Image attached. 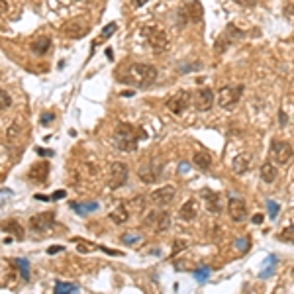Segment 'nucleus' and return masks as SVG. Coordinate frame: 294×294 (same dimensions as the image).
<instances>
[{"label": "nucleus", "instance_id": "10", "mask_svg": "<svg viewBox=\"0 0 294 294\" xmlns=\"http://www.w3.org/2000/svg\"><path fill=\"white\" fill-rule=\"evenodd\" d=\"M55 226V212H41V214H33L30 218V228L37 233L49 231Z\"/></svg>", "mask_w": 294, "mask_h": 294}, {"label": "nucleus", "instance_id": "1", "mask_svg": "<svg viewBox=\"0 0 294 294\" xmlns=\"http://www.w3.org/2000/svg\"><path fill=\"white\" fill-rule=\"evenodd\" d=\"M118 81H122L124 84L145 88V86H151L157 81V69L149 63H133L128 67L126 75H118Z\"/></svg>", "mask_w": 294, "mask_h": 294}, {"label": "nucleus", "instance_id": "13", "mask_svg": "<svg viewBox=\"0 0 294 294\" xmlns=\"http://www.w3.org/2000/svg\"><path fill=\"white\" fill-rule=\"evenodd\" d=\"M63 33L71 39H79V37H84L88 33V26L82 18H75V20H69L63 24Z\"/></svg>", "mask_w": 294, "mask_h": 294}, {"label": "nucleus", "instance_id": "34", "mask_svg": "<svg viewBox=\"0 0 294 294\" xmlns=\"http://www.w3.org/2000/svg\"><path fill=\"white\" fill-rule=\"evenodd\" d=\"M267 210H269V218L277 220V216H278V204L273 202V200H267Z\"/></svg>", "mask_w": 294, "mask_h": 294}, {"label": "nucleus", "instance_id": "6", "mask_svg": "<svg viewBox=\"0 0 294 294\" xmlns=\"http://www.w3.org/2000/svg\"><path fill=\"white\" fill-rule=\"evenodd\" d=\"M128 177H130L128 165L116 161V163H112L110 169H108V186H110L112 190H116V188H120V186H124V184L128 182Z\"/></svg>", "mask_w": 294, "mask_h": 294}, {"label": "nucleus", "instance_id": "16", "mask_svg": "<svg viewBox=\"0 0 294 294\" xmlns=\"http://www.w3.org/2000/svg\"><path fill=\"white\" fill-rule=\"evenodd\" d=\"M202 198H204V206L210 214H220L222 212V196L214 190L204 188L202 190Z\"/></svg>", "mask_w": 294, "mask_h": 294}, {"label": "nucleus", "instance_id": "38", "mask_svg": "<svg viewBox=\"0 0 294 294\" xmlns=\"http://www.w3.org/2000/svg\"><path fill=\"white\" fill-rule=\"evenodd\" d=\"M141 237L139 235H130V233H126V235H122V241L124 243H137Z\"/></svg>", "mask_w": 294, "mask_h": 294}, {"label": "nucleus", "instance_id": "22", "mask_svg": "<svg viewBox=\"0 0 294 294\" xmlns=\"http://www.w3.org/2000/svg\"><path fill=\"white\" fill-rule=\"evenodd\" d=\"M192 161H194L196 167L202 169V171H208L212 167V155L208 151H196L194 157H192Z\"/></svg>", "mask_w": 294, "mask_h": 294}, {"label": "nucleus", "instance_id": "5", "mask_svg": "<svg viewBox=\"0 0 294 294\" xmlns=\"http://www.w3.org/2000/svg\"><path fill=\"white\" fill-rule=\"evenodd\" d=\"M243 94V84H237V86H222L218 90V106L224 108V110H231Z\"/></svg>", "mask_w": 294, "mask_h": 294}, {"label": "nucleus", "instance_id": "11", "mask_svg": "<svg viewBox=\"0 0 294 294\" xmlns=\"http://www.w3.org/2000/svg\"><path fill=\"white\" fill-rule=\"evenodd\" d=\"M271 157H273V161L278 163V165L288 163L290 157H292V145H290L288 141H278V139H275V141L271 143Z\"/></svg>", "mask_w": 294, "mask_h": 294}, {"label": "nucleus", "instance_id": "31", "mask_svg": "<svg viewBox=\"0 0 294 294\" xmlns=\"http://www.w3.org/2000/svg\"><path fill=\"white\" fill-rule=\"evenodd\" d=\"M278 241H284V243H294V226H288L284 228L278 235H277Z\"/></svg>", "mask_w": 294, "mask_h": 294}, {"label": "nucleus", "instance_id": "43", "mask_svg": "<svg viewBox=\"0 0 294 294\" xmlns=\"http://www.w3.org/2000/svg\"><path fill=\"white\" fill-rule=\"evenodd\" d=\"M8 10V2L6 0H0V14H4Z\"/></svg>", "mask_w": 294, "mask_h": 294}, {"label": "nucleus", "instance_id": "4", "mask_svg": "<svg viewBox=\"0 0 294 294\" xmlns=\"http://www.w3.org/2000/svg\"><path fill=\"white\" fill-rule=\"evenodd\" d=\"M245 35H247V33H245L243 30H239L235 24H228L226 30H224V33H222V35L216 39V43H214V51H216V53H224L228 45H231V43H235V41H241Z\"/></svg>", "mask_w": 294, "mask_h": 294}, {"label": "nucleus", "instance_id": "42", "mask_svg": "<svg viewBox=\"0 0 294 294\" xmlns=\"http://www.w3.org/2000/svg\"><path fill=\"white\" fill-rule=\"evenodd\" d=\"M33 198H35V200H43V202H47V200H51V196H45V194H35Z\"/></svg>", "mask_w": 294, "mask_h": 294}, {"label": "nucleus", "instance_id": "25", "mask_svg": "<svg viewBox=\"0 0 294 294\" xmlns=\"http://www.w3.org/2000/svg\"><path fill=\"white\" fill-rule=\"evenodd\" d=\"M110 220H112L114 224H118V226L126 224V222L130 220V210H128V206H126V204L118 206V208H116V210L110 214Z\"/></svg>", "mask_w": 294, "mask_h": 294}, {"label": "nucleus", "instance_id": "12", "mask_svg": "<svg viewBox=\"0 0 294 294\" xmlns=\"http://www.w3.org/2000/svg\"><path fill=\"white\" fill-rule=\"evenodd\" d=\"M194 106L198 112H208L214 106V90L208 86H202L194 92Z\"/></svg>", "mask_w": 294, "mask_h": 294}, {"label": "nucleus", "instance_id": "17", "mask_svg": "<svg viewBox=\"0 0 294 294\" xmlns=\"http://www.w3.org/2000/svg\"><path fill=\"white\" fill-rule=\"evenodd\" d=\"M159 171H161V167H157L155 163H145V165H141L137 169V177L141 179V182L151 184V182H155L159 179Z\"/></svg>", "mask_w": 294, "mask_h": 294}, {"label": "nucleus", "instance_id": "40", "mask_svg": "<svg viewBox=\"0 0 294 294\" xmlns=\"http://www.w3.org/2000/svg\"><path fill=\"white\" fill-rule=\"evenodd\" d=\"M65 196H67L65 190H57V192L51 194V200H61V198H65Z\"/></svg>", "mask_w": 294, "mask_h": 294}, {"label": "nucleus", "instance_id": "24", "mask_svg": "<svg viewBox=\"0 0 294 294\" xmlns=\"http://www.w3.org/2000/svg\"><path fill=\"white\" fill-rule=\"evenodd\" d=\"M79 216H88L90 212L98 210V202H71L69 204Z\"/></svg>", "mask_w": 294, "mask_h": 294}, {"label": "nucleus", "instance_id": "9", "mask_svg": "<svg viewBox=\"0 0 294 294\" xmlns=\"http://www.w3.org/2000/svg\"><path fill=\"white\" fill-rule=\"evenodd\" d=\"M175 194H177L175 186H171V184L169 186H161V188H157V190H153L149 194V202L153 206H157V208H165V206H169L173 202Z\"/></svg>", "mask_w": 294, "mask_h": 294}, {"label": "nucleus", "instance_id": "15", "mask_svg": "<svg viewBox=\"0 0 294 294\" xmlns=\"http://www.w3.org/2000/svg\"><path fill=\"white\" fill-rule=\"evenodd\" d=\"M49 171H51V165H49L47 161H37V163H33L30 167L28 179L33 180L35 184H43L47 180V177H49Z\"/></svg>", "mask_w": 294, "mask_h": 294}, {"label": "nucleus", "instance_id": "19", "mask_svg": "<svg viewBox=\"0 0 294 294\" xmlns=\"http://www.w3.org/2000/svg\"><path fill=\"white\" fill-rule=\"evenodd\" d=\"M196 216H198V202H196V198H190L186 200L180 210H179V218L184 220V222H192Z\"/></svg>", "mask_w": 294, "mask_h": 294}, {"label": "nucleus", "instance_id": "39", "mask_svg": "<svg viewBox=\"0 0 294 294\" xmlns=\"http://www.w3.org/2000/svg\"><path fill=\"white\" fill-rule=\"evenodd\" d=\"M233 2H237L239 6H255L257 0H233Z\"/></svg>", "mask_w": 294, "mask_h": 294}, {"label": "nucleus", "instance_id": "14", "mask_svg": "<svg viewBox=\"0 0 294 294\" xmlns=\"http://www.w3.org/2000/svg\"><path fill=\"white\" fill-rule=\"evenodd\" d=\"M228 214L237 224L247 220V206H245L243 198H229V202H228Z\"/></svg>", "mask_w": 294, "mask_h": 294}, {"label": "nucleus", "instance_id": "3", "mask_svg": "<svg viewBox=\"0 0 294 294\" xmlns=\"http://www.w3.org/2000/svg\"><path fill=\"white\" fill-rule=\"evenodd\" d=\"M141 35L145 39V43L149 45L155 53H163L167 51V47H169V37L165 33V30L157 28V26H145L141 30Z\"/></svg>", "mask_w": 294, "mask_h": 294}, {"label": "nucleus", "instance_id": "30", "mask_svg": "<svg viewBox=\"0 0 294 294\" xmlns=\"http://www.w3.org/2000/svg\"><path fill=\"white\" fill-rule=\"evenodd\" d=\"M14 265L20 269L22 278H24V280H30V263H28V259H14Z\"/></svg>", "mask_w": 294, "mask_h": 294}, {"label": "nucleus", "instance_id": "8", "mask_svg": "<svg viewBox=\"0 0 294 294\" xmlns=\"http://www.w3.org/2000/svg\"><path fill=\"white\" fill-rule=\"evenodd\" d=\"M190 98H192V94H190L188 90H179V92H175V94L169 98L165 106H167V110H169V112H173V114L180 116V114L188 108Z\"/></svg>", "mask_w": 294, "mask_h": 294}, {"label": "nucleus", "instance_id": "41", "mask_svg": "<svg viewBox=\"0 0 294 294\" xmlns=\"http://www.w3.org/2000/svg\"><path fill=\"white\" fill-rule=\"evenodd\" d=\"M59 251H63V245H53V247H49V249H47V253H49V255H55V253H59Z\"/></svg>", "mask_w": 294, "mask_h": 294}, {"label": "nucleus", "instance_id": "29", "mask_svg": "<svg viewBox=\"0 0 294 294\" xmlns=\"http://www.w3.org/2000/svg\"><path fill=\"white\" fill-rule=\"evenodd\" d=\"M235 247L239 249V253H247L249 247H251V237H249V235L237 237V239H235Z\"/></svg>", "mask_w": 294, "mask_h": 294}, {"label": "nucleus", "instance_id": "36", "mask_svg": "<svg viewBox=\"0 0 294 294\" xmlns=\"http://www.w3.org/2000/svg\"><path fill=\"white\" fill-rule=\"evenodd\" d=\"M53 118H55V114L53 112H45V114H41V126H49V124H51L53 122Z\"/></svg>", "mask_w": 294, "mask_h": 294}, {"label": "nucleus", "instance_id": "28", "mask_svg": "<svg viewBox=\"0 0 294 294\" xmlns=\"http://www.w3.org/2000/svg\"><path fill=\"white\" fill-rule=\"evenodd\" d=\"M79 286L73 284V282H55V292L57 294H71V292H77Z\"/></svg>", "mask_w": 294, "mask_h": 294}, {"label": "nucleus", "instance_id": "7", "mask_svg": "<svg viewBox=\"0 0 294 294\" xmlns=\"http://www.w3.org/2000/svg\"><path fill=\"white\" fill-rule=\"evenodd\" d=\"M143 226L145 228H153L155 233H163L171 228V214L169 212H149L143 220Z\"/></svg>", "mask_w": 294, "mask_h": 294}, {"label": "nucleus", "instance_id": "27", "mask_svg": "<svg viewBox=\"0 0 294 294\" xmlns=\"http://www.w3.org/2000/svg\"><path fill=\"white\" fill-rule=\"evenodd\" d=\"M116 30H118V26H116L114 22H112V24H108V26H106V28H104V30L100 32V35L96 37V41H94V47H96L98 43H102L104 39H108V37H110V35H112V33L116 32Z\"/></svg>", "mask_w": 294, "mask_h": 294}, {"label": "nucleus", "instance_id": "20", "mask_svg": "<svg viewBox=\"0 0 294 294\" xmlns=\"http://www.w3.org/2000/svg\"><path fill=\"white\" fill-rule=\"evenodd\" d=\"M249 165H251V155L249 153H237L231 161V171L235 175H243L249 171Z\"/></svg>", "mask_w": 294, "mask_h": 294}, {"label": "nucleus", "instance_id": "48", "mask_svg": "<svg viewBox=\"0 0 294 294\" xmlns=\"http://www.w3.org/2000/svg\"><path fill=\"white\" fill-rule=\"evenodd\" d=\"M292 277H294V269H292Z\"/></svg>", "mask_w": 294, "mask_h": 294}, {"label": "nucleus", "instance_id": "26", "mask_svg": "<svg viewBox=\"0 0 294 294\" xmlns=\"http://www.w3.org/2000/svg\"><path fill=\"white\" fill-rule=\"evenodd\" d=\"M275 267H277V255H269L267 257V269L261 271V278H269L271 275H275Z\"/></svg>", "mask_w": 294, "mask_h": 294}, {"label": "nucleus", "instance_id": "46", "mask_svg": "<svg viewBox=\"0 0 294 294\" xmlns=\"http://www.w3.org/2000/svg\"><path fill=\"white\" fill-rule=\"evenodd\" d=\"M263 222V214H255L253 216V224H261Z\"/></svg>", "mask_w": 294, "mask_h": 294}, {"label": "nucleus", "instance_id": "32", "mask_svg": "<svg viewBox=\"0 0 294 294\" xmlns=\"http://www.w3.org/2000/svg\"><path fill=\"white\" fill-rule=\"evenodd\" d=\"M10 104H12V98H10V94H8L6 90L0 88V110H6V108H10Z\"/></svg>", "mask_w": 294, "mask_h": 294}, {"label": "nucleus", "instance_id": "45", "mask_svg": "<svg viewBox=\"0 0 294 294\" xmlns=\"http://www.w3.org/2000/svg\"><path fill=\"white\" fill-rule=\"evenodd\" d=\"M278 116H280V126H286V122H288V120H286V114L280 110V112H278Z\"/></svg>", "mask_w": 294, "mask_h": 294}, {"label": "nucleus", "instance_id": "33", "mask_svg": "<svg viewBox=\"0 0 294 294\" xmlns=\"http://www.w3.org/2000/svg\"><path fill=\"white\" fill-rule=\"evenodd\" d=\"M208 275H210V269H208V267H202V269H196V271H194V278L198 280V282H204V280L208 278Z\"/></svg>", "mask_w": 294, "mask_h": 294}, {"label": "nucleus", "instance_id": "2", "mask_svg": "<svg viewBox=\"0 0 294 294\" xmlns=\"http://www.w3.org/2000/svg\"><path fill=\"white\" fill-rule=\"evenodd\" d=\"M139 137L137 135V128L131 126V124H118L116 126V131H114V147L118 151H124V153H131L137 149V143H139Z\"/></svg>", "mask_w": 294, "mask_h": 294}, {"label": "nucleus", "instance_id": "47", "mask_svg": "<svg viewBox=\"0 0 294 294\" xmlns=\"http://www.w3.org/2000/svg\"><path fill=\"white\" fill-rule=\"evenodd\" d=\"M179 171H180V173H186V171H188V163H186V161H184V163H180Z\"/></svg>", "mask_w": 294, "mask_h": 294}, {"label": "nucleus", "instance_id": "21", "mask_svg": "<svg viewBox=\"0 0 294 294\" xmlns=\"http://www.w3.org/2000/svg\"><path fill=\"white\" fill-rule=\"evenodd\" d=\"M32 51L35 53V55H45L47 51H49V47H51V39H49L47 35H41V37H35L33 41H32Z\"/></svg>", "mask_w": 294, "mask_h": 294}, {"label": "nucleus", "instance_id": "18", "mask_svg": "<svg viewBox=\"0 0 294 294\" xmlns=\"http://www.w3.org/2000/svg\"><path fill=\"white\" fill-rule=\"evenodd\" d=\"M0 229H2L4 233H10V235H12L14 239H18V241H22V239L26 237V231H24L22 224H20L18 220H12V218L0 222Z\"/></svg>", "mask_w": 294, "mask_h": 294}, {"label": "nucleus", "instance_id": "23", "mask_svg": "<svg viewBox=\"0 0 294 294\" xmlns=\"http://www.w3.org/2000/svg\"><path fill=\"white\" fill-rule=\"evenodd\" d=\"M277 177H278V171H277V167H275L271 161L263 163V167H261V179H263V182H267V184H273V182L277 180Z\"/></svg>", "mask_w": 294, "mask_h": 294}, {"label": "nucleus", "instance_id": "44", "mask_svg": "<svg viewBox=\"0 0 294 294\" xmlns=\"http://www.w3.org/2000/svg\"><path fill=\"white\" fill-rule=\"evenodd\" d=\"M147 2H149V0H133V4H135L137 8H141V6H145Z\"/></svg>", "mask_w": 294, "mask_h": 294}, {"label": "nucleus", "instance_id": "35", "mask_svg": "<svg viewBox=\"0 0 294 294\" xmlns=\"http://www.w3.org/2000/svg\"><path fill=\"white\" fill-rule=\"evenodd\" d=\"M182 249H186V241H182V239H177L175 241V247H173V251H171V257H175L179 251H182Z\"/></svg>", "mask_w": 294, "mask_h": 294}, {"label": "nucleus", "instance_id": "37", "mask_svg": "<svg viewBox=\"0 0 294 294\" xmlns=\"http://www.w3.org/2000/svg\"><path fill=\"white\" fill-rule=\"evenodd\" d=\"M35 153L41 155V157H53V151L51 149H43V147H35Z\"/></svg>", "mask_w": 294, "mask_h": 294}]
</instances>
